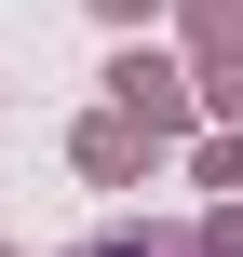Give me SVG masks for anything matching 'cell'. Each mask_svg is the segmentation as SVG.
<instances>
[{"mask_svg":"<svg viewBox=\"0 0 243 257\" xmlns=\"http://www.w3.org/2000/svg\"><path fill=\"white\" fill-rule=\"evenodd\" d=\"M81 257H176V244H81Z\"/></svg>","mask_w":243,"mask_h":257,"instance_id":"cell-1","label":"cell"}]
</instances>
